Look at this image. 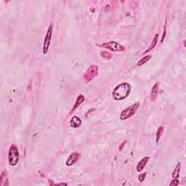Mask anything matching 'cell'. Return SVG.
<instances>
[{
	"mask_svg": "<svg viewBox=\"0 0 186 186\" xmlns=\"http://www.w3.org/2000/svg\"><path fill=\"white\" fill-rule=\"evenodd\" d=\"M180 184V182H179V180H178L177 179H173L172 180V182H170V185H171V186H172V185H178Z\"/></svg>",
	"mask_w": 186,
	"mask_h": 186,
	"instance_id": "obj_19",
	"label": "cell"
},
{
	"mask_svg": "<svg viewBox=\"0 0 186 186\" xmlns=\"http://www.w3.org/2000/svg\"><path fill=\"white\" fill-rule=\"evenodd\" d=\"M53 24H50L48 27V29L47 31L46 36H45V40H44V45H43V52L44 55H46L49 50L50 43H51L52 36H53Z\"/></svg>",
	"mask_w": 186,
	"mask_h": 186,
	"instance_id": "obj_6",
	"label": "cell"
},
{
	"mask_svg": "<svg viewBox=\"0 0 186 186\" xmlns=\"http://www.w3.org/2000/svg\"><path fill=\"white\" fill-rule=\"evenodd\" d=\"M97 46L100 47H103L107 50H111L113 52H124L125 50V47L123 45H120L119 43L114 41H111V42H105V43L97 45Z\"/></svg>",
	"mask_w": 186,
	"mask_h": 186,
	"instance_id": "obj_4",
	"label": "cell"
},
{
	"mask_svg": "<svg viewBox=\"0 0 186 186\" xmlns=\"http://www.w3.org/2000/svg\"><path fill=\"white\" fill-rule=\"evenodd\" d=\"M100 55H101L102 58H103L105 59H108V60L111 59V57H112L111 53L107 51H102L101 53H100Z\"/></svg>",
	"mask_w": 186,
	"mask_h": 186,
	"instance_id": "obj_17",
	"label": "cell"
},
{
	"mask_svg": "<svg viewBox=\"0 0 186 186\" xmlns=\"http://www.w3.org/2000/svg\"><path fill=\"white\" fill-rule=\"evenodd\" d=\"M8 160L10 166H16L19 161V152L16 145L13 144L9 149Z\"/></svg>",
	"mask_w": 186,
	"mask_h": 186,
	"instance_id": "obj_3",
	"label": "cell"
},
{
	"mask_svg": "<svg viewBox=\"0 0 186 186\" xmlns=\"http://www.w3.org/2000/svg\"><path fill=\"white\" fill-rule=\"evenodd\" d=\"M149 158H149L148 156H146L140 160L139 163L138 164V165H137V171H138V172H141V171L145 168V167L146 166L147 163L148 162Z\"/></svg>",
	"mask_w": 186,
	"mask_h": 186,
	"instance_id": "obj_9",
	"label": "cell"
},
{
	"mask_svg": "<svg viewBox=\"0 0 186 186\" xmlns=\"http://www.w3.org/2000/svg\"><path fill=\"white\" fill-rule=\"evenodd\" d=\"M55 185H67L68 184H67V183H58V184H55Z\"/></svg>",
	"mask_w": 186,
	"mask_h": 186,
	"instance_id": "obj_21",
	"label": "cell"
},
{
	"mask_svg": "<svg viewBox=\"0 0 186 186\" xmlns=\"http://www.w3.org/2000/svg\"><path fill=\"white\" fill-rule=\"evenodd\" d=\"M158 89H159V84L156 82V83L154 84V85L153 86V88H152L151 94V101H155L157 99Z\"/></svg>",
	"mask_w": 186,
	"mask_h": 186,
	"instance_id": "obj_8",
	"label": "cell"
},
{
	"mask_svg": "<svg viewBox=\"0 0 186 186\" xmlns=\"http://www.w3.org/2000/svg\"><path fill=\"white\" fill-rule=\"evenodd\" d=\"M84 99L85 97L83 94H79V95L77 97V100H76L75 102V104H74V107H73L72 110H71V112L70 113V114H72V113L74 112V111H75V110L77 109V108L80 106V105H82V103L84 101Z\"/></svg>",
	"mask_w": 186,
	"mask_h": 186,
	"instance_id": "obj_12",
	"label": "cell"
},
{
	"mask_svg": "<svg viewBox=\"0 0 186 186\" xmlns=\"http://www.w3.org/2000/svg\"><path fill=\"white\" fill-rule=\"evenodd\" d=\"M180 167H181V163L178 162L177 164L175 167V170H174L173 172H172V177L173 179H177L180 177Z\"/></svg>",
	"mask_w": 186,
	"mask_h": 186,
	"instance_id": "obj_13",
	"label": "cell"
},
{
	"mask_svg": "<svg viewBox=\"0 0 186 186\" xmlns=\"http://www.w3.org/2000/svg\"><path fill=\"white\" fill-rule=\"evenodd\" d=\"M140 103L137 102V103H134L133 105L130 106L129 107L125 109L120 114V120L124 121V120L128 119L131 118L132 116L135 115L138 109L140 108Z\"/></svg>",
	"mask_w": 186,
	"mask_h": 186,
	"instance_id": "obj_2",
	"label": "cell"
},
{
	"mask_svg": "<svg viewBox=\"0 0 186 186\" xmlns=\"http://www.w3.org/2000/svg\"><path fill=\"white\" fill-rule=\"evenodd\" d=\"M131 92V85L126 82H123L116 87L112 92V97L115 100H124L129 96Z\"/></svg>",
	"mask_w": 186,
	"mask_h": 186,
	"instance_id": "obj_1",
	"label": "cell"
},
{
	"mask_svg": "<svg viewBox=\"0 0 186 186\" xmlns=\"http://www.w3.org/2000/svg\"><path fill=\"white\" fill-rule=\"evenodd\" d=\"M97 74H98V66L96 65H92L84 74L83 78L85 82H89L97 77Z\"/></svg>",
	"mask_w": 186,
	"mask_h": 186,
	"instance_id": "obj_5",
	"label": "cell"
},
{
	"mask_svg": "<svg viewBox=\"0 0 186 186\" xmlns=\"http://www.w3.org/2000/svg\"><path fill=\"white\" fill-rule=\"evenodd\" d=\"M158 33H156V34L155 35V36H154V38H153V42H152V44H151V47H149L148 49L147 50H146V52H145L144 53V54L145 53H148V52H150L151 50H153V48H154V47L156 46V45H157V42H158Z\"/></svg>",
	"mask_w": 186,
	"mask_h": 186,
	"instance_id": "obj_14",
	"label": "cell"
},
{
	"mask_svg": "<svg viewBox=\"0 0 186 186\" xmlns=\"http://www.w3.org/2000/svg\"><path fill=\"white\" fill-rule=\"evenodd\" d=\"M80 158V154L79 153H71V155H69V157L68 158V159L66 160V162H65V164L68 167H71V166H73L74 164H75L77 162L78 160Z\"/></svg>",
	"mask_w": 186,
	"mask_h": 186,
	"instance_id": "obj_7",
	"label": "cell"
},
{
	"mask_svg": "<svg viewBox=\"0 0 186 186\" xmlns=\"http://www.w3.org/2000/svg\"><path fill=\"white\" fill-rule=\"evenodd\" d=\"M82 125V119L78 116H73L70 121V126L72 128H78Z\"/></svg>",
	"mask_w": 186,
	"mask_h": 186,
	"instance_id": "obj_10",
	"label": "cell"
},
{
	"mask_svg": "<svg viewBox=\"0 0 186 186\" xmlns=\"http://www.w3.org/2000/svg\"><path fill=\"white\" fill-rule=\"evenodd\" d=\"M146 175H147V173H146V172H144V173L141 174V175H139V177H138V179H139V180L140 181V182H143V180H144L145 178H146Z\"/></svg>",
	"mask_w": 186,
	"mask_h": 186,
	"instance_id": "obj_18",
	"label": "cell"
},
{
	"mask_svg": "<svg viewBox=\"0 0 186 186\" xmlns=\"http://www.w3.org/2000/svg\"><path fill=\"white\" fill-rule=\"evenodd\" d=\"M166 24H165V26H164V33H163V36H162V38H161V43H162L163 42H164V38H165V36H166V34H167V30H166Z\"/></svg>",
	"mask_w": 186,
	"mask_h": 186,
	"instance_id": "obj_20",
	"label": "cell"
},
{
	"mask_svg": "<svg viewBox=\"0 0 186 186\" xmlns=\"http://www.w3.org/2000/svg\"><path fill=\"white\" fill-rule=\"evenodd\" d=\"M152 58V56L151 55H146L145 57H143L141 60H140L139 61L137 62V66H140V65H143V64H146V62L148 61L151 58Z\"/></svg>",
	"mask_w": 186,
	"mask_h": 186,
	"instance_id": "obj_15",
	"label": "cell"
},
{
	"mask_svg": "<svg viewBox=\"0 0 186 186\" xmlns=\"http://www.w3.org/2000/svg\"><path fill=\"white\" fill-rule=\"evenodd\" d=\"M164 126H160L159 127H158V130H157V132H156V143H158V141H159L160 138H161V135H162L163 132H164Z\"/></svg>",
	"mask_w": 186,
	"mask_h": 186,
	"instance_id": "obj_16",
	"label": "cell"
},
{
	"mask_svg": "<svg viewBox=\"0 0 186 186\" xmlns=\"http://www.w3.org/2000/svg\"><path fill=\"white\" fill-rule=\"evenodd\" d=\"M8 177H7V172L5 171H2L0 177V186H8Z\"/></svg>",
	"mask_w": 186,
	"mask_h": 186,
	"instance_id": "obj_11",
	"label": "cell"
}]
</instances>
